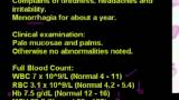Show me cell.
<instances>
[{
  "instance_id": "cell-1",
  "label": "cell",
  "mask_w": 179,
  "mask_h": 100,
  "mask_svg": "<svg viewBox=\"0 0 179 100\" xmlns=\"http://www.w3.org/2000/svg\"><path fill=\"white\" fill-rule=\"evenodd\" d=\"M59 18L56 16H13V19H17V20H55V19Z\"/></svg>"
},
{
  "instance_id": "cell-2",
  "label": "cell",
  "mask_w": 179,
  "mask_h": 100,
  "mask_svg": "<svg viewBox=\"0 0 179 100\" xmlns=\"http://www.w3.org/2000/svg\"><path fill=\"white\" fill-rule=\"evenodd\" d=\"M63 41H28V46H63Z\"/></svg>"
},
{
  "instance_id": "cell-3",
  "label": "cell",
  "mask_w": 179,
  "mask_h": 100,
  "mask_svg": "<svg viewBox=\"0 0 179 100\" xmlns=\"http://www.w3.org/2000/svg\"><path fill=\"white\" fill-rule=\"evenodd\" d=\"M39 37H84V33H74V32H69V33H39Z\"/></svg>"
},
{
  "instance_id": "cell-4",
  "label": "cell",
  "mask_w": 179,
  "mask_h": 100,
  "mask_svg": "<svg viewBox=\"0 0 179 100\" xmlns=\"http://www.w3.org/2000/svg\"><path fill=\"white\" fill-rule=\"evenodd\" d=\"M14 54H51V50H41V49H36V50H29V49H13Z\"/></svg>"
},
{
  "instance_id": "cell-5",
  "label": "cell",
  "mask_w": 179,
  "mask_h": 100,
  "mask_svg": "<svg viewBox=\"0 0 179 100\" xmlns=\"http://www.w3.org/2000/svg\"><path fill=\"white\" fill-rule=\"evenodd\" d=\"M49 67H36V66H21V67H17L14 66L13 70H18V71H21V70H28V71H31V70H38V71H41V70H48Z\"/></svg>"
},
{
  "instance_id": "cell-6",
  "label": "cell",
  "mask_w": 179,
  "mask_h": 100,
  "mask_svg": "<svg viewBox=\"0 0 179 100\" xmlns=\"http://www.w3.org/2000/svg\"><path fill=\"white\" fill-rule=\"evenodd\" d=\"M14 12H43L41 8H13Z\"/></svg>"
},
{
  "instance_id": "cell-7",
  "label": "cell",
  "mask_w": 179,
  "mask_h": 100,
  "mask_svg": "<svg viewBox=\"0 0 179 100\" xmlns=\"http://www.w3.org/2000/svg\"><path fill=\"white\" fill-rule=\"evenodd\" d=\"M97 50H76V49H63L61 54H95Z\"/></svg>"
},
{
  "instance_id": "cell-8",
  "label": "cell",
  "mask_w": 179,
  "mask_h": 100,
  "mask_svg": "<svg viewBox=\"0 0 179 100\" xmlns=\"http://www.w3.org/2000/svg\"><path fill=\"white\" fill-rule=\"evenodd\" d=\"M14 37H39V33H21V32H14Z\"/></svg>"
},
{
  "instance_id": "cell-9",
  "label": "cell",
  "mask_w": 179,
  "mask_h": 100,
  "mask_svg": "<svg viewBox=\"0 0 179 100\" xmlns=\"http://www.w3.org/2000/svg\"><path fill=\"white\" fill-rule=\"evenodd\" d=\"M49 69L52 70H63V71H68V70H73L72 67H49Z\"/></svg>"
},
{
  "instance_id": "cell-10",
  "label": "cell",
  "mask_w": 179,
  "mask_h": 100,
  "mask_svg": "<svg viewBox=\"0 0 179 100\" xmlns=\"http://www.w3.org/2000/svg\"><path fill=\"white\" fill-rule=\"evenodd\" d=\"M178 35H179V26L178 25H174L172 26V39H176Z\"/></svg>"
},
{
  "instance_id": "cell-11",
  "label": "cell",
  "mask_w": 179,
  "mask_h": 100,
  "mask_svg": "<svg viewBox=\"0 0 179 100\" xmlns=\"http://www.w3.org/2000/svg\"><path fill=\"white\" fill-rule=\"evenodd\" d=\"M94 45H100V44L99 42H91V41H86V42L79 41V46H94Z\"/></svg>"
},
{
  "instance_id": "cell-12",
  "label": "cell",
  "mask_w": 179,
  "mask_h": 100,
  "mask_svg": "<svg viewBox=\"0 0 179 100\" xmlns=\"http://www.w3.org/2000/svg\"><path fill=\"white\" fill-rule=\"evenodd\" d=\"M172 6H174V7H177V6H179V1H178V0H175V1H172Z\"/></svg>"
},
{
  "instance_id": "cell-13",
  "label": "cell",
  "mask_w": 179,
  "mask_h": 100,
  "mask_svg": "<svg viewBox=\"0 0 179 100\" xmlns=\"http://www.w3.org/2000/svg\"><path fill=\"white\" fill-rule=\"evenodd\" d=\"M177 74V69H176V67H174V76H176Z\"/></svg>"
}]
</instances>
